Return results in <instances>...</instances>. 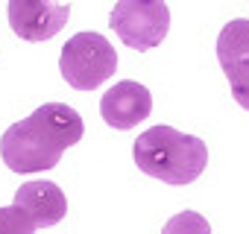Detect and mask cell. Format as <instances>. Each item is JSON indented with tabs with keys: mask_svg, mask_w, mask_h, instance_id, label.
Returning <instances> with one entry per match:
<instances>
[{
	"mask_svg": "<svg viewBox=\"0 0 249 234\" xmlns=\"http://www.w3.org/2000/svg\"><path fill=\"white\" fill-rule=\"evenodd\" d=\"M82 135L85 123L76 108L65 102H44L3 132L0 155L12 173H41L56 167L62 152L79 144Z\"/></svg>",
	"mask_w": 249,
	"mask_h": 234,
	"instance_id": "6da1fadb",
	"label": "cell"
},
{
	"mask_svg": "<svg viewBox=\"0 0 249 234\" xmlns=\"http://www.w3.org/2000/svg\"><path fill=\"white\" fill-rule=\"evenodd\" d=\"M132 158L141 173L164 184H191L208 164V147L194 135L176 132L173 126H153L135 138Z\"/></svg>",
	"mask_w": 249,
	"mask_h": 234,
	"instance_id": "7a4b0ae2",
	"label": "cell"
},
{
	"mask_svg": "<svg viewBox=\"0 0 249 234\" xmlns=\"http://www.w3.org/2000/svg\"><path fill=\"white\" fill-rule=\"evenodd\" d=\"M59 70L71 88L94 91L117 70V50L100 33H76L62 47Z\"/></svg>",
	"mask_w": 249,
	"mask_h": 234,
	"instance_id": "3957f363",
	"label": "cell"
},
{
	"mask_svg": "<svg viewBox=\"0 0 249 234\" xmlns=\"http://www.w3.org/2000/svg\"><path fill=\"white\" fill-rule=\"evenodd\" d=\"M108 27L132 50H153L170 30V9L161 0H120L111 9Z\"/></svg>",
	"mask_w": 249,
	"mask_h": 234,
	"instance_id": "277c9868",
	"label": "cell"
},
{
	"mask_svg": "<svg viewBox=\"0 0 249 234\" xmlns=\"http://www.w3.org/2000/svg\"><path fill=\"white\" fill-rule=\"evenodd\" d=\"M217 62L231 85L234 102L249 111V21L246 18H234L220 30Z\"/></svg>",
	"mask_w": 249,
	"mask_h": 234,
	"instance_id": "5b68a950",
	"label": "cell"
},
{
	"mask_svg": "<svg viewBox=\"0 0 249 234\" xmlns=\"http://www.w3.org/2000/svg\"><path fill=\"white\" fill-rule=\"evenodd\" d=\"M71 3L53 0H9V24L24 41H47L65 30Z\"/></svg>",
	"mask_w": 249,
	"mask_h": 234,
	"instance_id": "8992f818",
	"label": "cell"
},
{
	"mask_svg": "<svg viewBox=\"0 0 249 234\" xmlns=\"http://www.w3.org/2000/svg\"><path fill=\"white\" fill-rule=\"evenodd\" d=\"M150 111H153V94L132 79L117 82L100 100V114L111 129H132L141 120H147Z\"/></svg>",
	"mask_w": 249,
	"mask_h": 234,
	"instance_id": "52a82bcc",
	"label": "cell"
},
{
	"mask_svg": "<svg viewBox=\"0 0 249 234\" xmlns=\"http://www.w3.org/2000/svg\"><path fill=\"white\" fill-rule=\"evenodd\" d=\"M18 208L27 211V217L36 222V228H47L65 219L68 214V199L62 193L59 184L53 182H27L15 190V202Z\"/></svg>",
	"mask_w": 249,
	"mask_h": 234,
	"instance_id": "ba28073f",
	"label": "cell"
},
{
	"mask_svg": "<svg viewBox=\"0 0 249 234\" xmlns=\"http://www.w3.org/2000/svg\"><path fill=\"white\" fill-rule=\"evenodd\" d=\"M161 234H211V222L196 211H179L164 222Z\"/></svg>",
	"mask_w": 249,
	"mask_h": 234,
	"instance_id": "9c48e42d",
	"label": "cell"
},
{
	"mask_svg": "<svg viewBox=\"0 0 249 234\" xmlns=\"http://www.w3.org/2000/svg\"><path fill=\"white\" fill-rule=\"evenodd\" d=\"M0 234H36V222L18 205L0 208Z\"/></svg>",
	"mask_w": 249,
	"mask_h": 234,
	"instance_id": "30bf717a",
	"label": "cell"
}]
</instances>
